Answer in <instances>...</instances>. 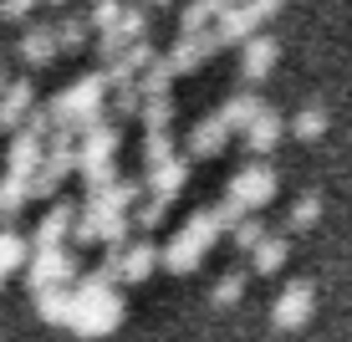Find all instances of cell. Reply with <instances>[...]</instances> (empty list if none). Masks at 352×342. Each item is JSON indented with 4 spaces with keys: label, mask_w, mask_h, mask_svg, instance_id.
<instances>
[{
    "label": "cell",
    "mask_w": 352,
    "mask_h": 342,
    "mask_svg": "<svg viewBox=\"0 0 352 342\" xmlns=\"http://www.w3.org/2000/svg\"><path fill=\"white\" fill-rule=\"evenodd\" d=\"M307 312H311V286H307V281H296V286L276 301V322H281V327H296V322H307Z\"/></svg>",
    "instance_id": "6da1fadb"
},
{
    "label": "cell",
    "mask_w": 352,
    "mask_h": 342,
    "mask_svg": "<svg viewBox=\"0 0 352 342\" xmlns=\"http://www.w3.org/2000/svg\"><path fill=\"white\" fill-rule=\"evenodd\" d=\"M271 189H276L271 169H250V174H240V179H235V200H230V204H240V200L265 204V200H271Z\"/></svg>",
    "instance_id": "7a4b0ae2"
},
{
    "label": "cell",
    "mask_w": 352,
    "mask_h": 342,
    "mask_svg": "<svg viewBox=\"0 0 352 342\" xmlns=\"http://www.w3.org/2000/svg\"><path fill=\"white\" fill-rule=\"evenodd\" d=\"M21 52H26V62H46V56L56 52V36L46 31V26H31V31H26V46H21Z\"/></svg>",
    "instance_id": "3957f363"
},
{
    "label": "cell",
    "mask_w": 352,
    "mask_h": 342,
    "mask_svg": "<svg viewBox=\"0 0 352 342\" xmlns=\"http://www.w3.org/2000/svg\"><path fill=\"white\" fill-rule=\"evenodd\" d=\"M271 62H276V41H271V36L250 41V52H245V72H256V77H261V72L271 67Z\"/></svg>",
    "instance_id": "277c9868"
},
{
    "label": "cell",
    "mask_w": 352,
    "mask_h": 342,
    "mask_svg": "<svg viewBox=\"0 0 352 342\" xmlns=\"http://www.w3.org/2000/svg\"><path fill=\"white\" fill-rule=\"evenodd\" d=\"M220 143H225V123H220V118L199 123V133H194V149H199V153H214Z\"/></svg>",
    "instance_id": "5b68a950"
},
{
    "label": "cell",
    "mask_w": 352,
    "mask_h": 342,
    "mask_svg": "<svg viewBox=\"0 0 352 342\" xmlns=\"http://www.w3.org/2000/svg\"><path fill=\"white\" fill-rule=\"evenodd\" d=\"M256 250H261V255H256V266H261V271H276V266H281V255H286L281 240H261Z\"/></svg>",
    "instance_id": "8992f818"
},
{
    "label": "cell",
    "mask_w": 352,
    "mask_h": 342,
    "mask_svg": "<svg viewBox=\"0 0 352 342\" xmlns=\"http://www.w3.org/2000/svg\"><path fill=\"white\" fill-rule=\"evenodd\" d=\"M250 143H256V149H271V143H276V118H271V113L256 118V128H250Z\"/></svg>",
    "instance_id": "52a82bcc"
},
{
    "label": "cell",
    "mask_w": 352,
    "mask_h": 342,
    "mask_svg": "<svg viewBox=\"0 0 352 342\" xmlns=\"http://www.w3.org/2000/svg\"><path fill=\"white\" fill-rule=\"evenodd\" d=\"M148 266H153V246H133V255H128L123 271H128V276H143Z\"/></svg>",
    "instance_id": "ba28073f"
},
{
    "label": "cell",
    "mask_w": 352,
    "mask_h": 342,
    "mask_svg": "<svg viewBox=\"0 0 352 342\" xmlns=\"http://www.w3.org/2000/svg\"><path fill=\"white\" fill-rule=\"evenodd\" d=\"M21 261V240H10V235H0V276L10 271V266Z\"/></svg>",
    "instance_id": "9c48e42d"
},
{
    "label": "cell",
    "mask_w": 352,
    "mask_h": 342,
    "mask_svg": "<svg viewBox=\"0 0 352 342\" xmlns=\"http://www.w3.org/2000/svg\"><path fill=\"white\" fill-rule=\"evenodd\" d=\"M52 36H56V46H77L82 36H87V26H82V21H67V26H62V31H52Z\"/></svg>",
    "instance_id": "30bf717a"
},
{
    "label": "cell",
    "mask_w": 352,
    "mask_h": 342,
    "mask_svg": "<svg viewBox=\"0 0 352 342\" xmlns=\"http://www.w3.org/2000/svg\"><path fill=\"white\" fill-rule=\"evenodd\" d=\"M118 16H123V10H118V0H102V6L92 10V26H118Z\"/></svg>",
    "instance_id": "8fae6325"
},
{
    "label": "cell",
    "mask_w": 352,
    "mask_h": 342,
    "mask_svg": "<svg viewBox=\"0 0 352 342\" xmlns=\"http://www.w3.org/2000/svg\"><path fill=\"white\" fill-rule=\"evenodd\" d=\"M296 133H301V138H317V133H322V113H317V107L296 118Z\"/></svg>",
    "instance_id": "7c38bea8"
},
{
    "label": "cell",
    "mask_w": 352,
    "mask_h": 342,
    "mask_svg": "<svg viewBox=\"0 0 352 342\" xmlns=\"http://www.w3.org/2000/svg\"><path fill=\"white\" fill-rule=\"evenodd\" d=\"M311 220H317V200L307 194V200L296 204V215H291V225H311Z\"/></svg>",
    "instance_id": "4fadbf2b"
},
{
    "label": "cell",
    "mask_w": 352,
    "mask_h": 342,
    "mask_svg": "<svg viewBox=\"0 0 352 342\" xmlns=\"http://www.w3.org/2000/svg\"><path fill=\"white\" fill-rule=\"evenodd\" d=\"M235 246H261V225H256V220L235 230Z\"/></svg>",
    "instance_id": "5bb4252c"
},
{
    "label": "cell",
    "mask_w": 352,
    "mask_h": 342,
    "mask_svg": "<svg viewBox=\"0 0 352 342\" xmlns=\"http://www.w3.org/2000/svg\"><path fill=\"white\" fill-rule=\"evenodd\" d=\"M235 297H240V276H225L220 291H214V301H235Z\"/></svg>",
    "instance_id": "9a60e30c"
},
{
    "label": "cell",
    "mask_w": 352,
    "mask_h": 342,
    "mask_svg": "<svg viewBox=\"0 0 352 342\" xmlns=\"http://www.w3.org/2000/svg\"><path fill=\"white\" fill-rule=\"evenodd\" d=\"M0 10H6L10 21H21V16H26V10H31V0H6V6H0Z\"/></svg>",
    "instance_id": "2e32d148"
},
{
    "label": "cell",
    "mask_w": 352,
    "mask_h": 342,
    "mask_svg": "<svg viewBox=\"0 0 352 342\" xmlns=\"http://www.w3.org/2000/svg\"><path fill=\"white\" fill-rule=\"evenodd\" d=\"M153 6H164V0H153Z\"/></svg>",
    "instance_id": "e0dca14e"
},
{
    "label": "cell",
    "mask_w": 352,
    "mask_h": 342,
    "mask_svg": "<svg viewBox=\"0 0 352 342\" xmlns=\"http://www.w3.org/2000/svg\"><path fill=\"white\" fill-rule=\"evenodd\" d=\"M56 6H62V0H56Z\"/></svg>",
    "instance_id": "ac0fdd59"
}]
</instances>
